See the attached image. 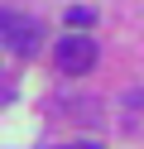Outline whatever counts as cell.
<instances>
[{
  "mask_svg": "<svg viewBox=\"0 0 144 149\" xmlns=\"http://www.w3.org/2000/svg\"><path fill=\"white\" fill-rule=\"evenodd\" d=\"M53 63H58V72H67V77H82V72L96 68V43L82 39V34H67V39L53 48Z\"/></svg>",
  "mask_w": 144,
  "mask_h": 149,
  "instance_id": "obj_2",
  "label": "cell"
},
{
  "mask_svg": "<svg viewBox=\"0 0 144 149\" xmlns=\"http://www.w3.org/2000/svg\"><path fill=\"white\" fill-rule=\"evenodd\" d=\"M58 149H101V144H91V139H77V144H58Z\"/></svg>",
  "mask_w": 144,
  "mask_h": 149,
  "instance_id": "obj_4",
  "label": "cell"
},
{
  "mask_svg": "<svg viewBox=\"0 0 144 149\" xmlns=\"http://www.w3.org/2000/svg\"><path fill=\"white\" fill-rule=\"evenodd\" d=\"M0 43H5L15 58H34V53H38V43H43V29H38L29 15L5 10V15H0Z\"/></svg>",
  "mask_w": 144,
  "mask_h": 149,
  "instance_id": "obj_1",
  "label": "cell"
},
{
  "mask_svg": "<svg viewBox=\"0 0 144 149\" xmlns=\"http://www.w3.org/2000/svg\"><path fill=\"white\" fill-rule=\"evenodd\" d=\"M63 19H67V29H77V24H91V19H96V15H91V10H86V5H72V10H67V15H63Z\"/></svg>",
  "mask_w": 144,
  "mask_h": 149,
  "instance_id": "obj_3",
  "label": "cell"
}]
</instances>
